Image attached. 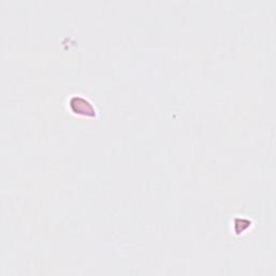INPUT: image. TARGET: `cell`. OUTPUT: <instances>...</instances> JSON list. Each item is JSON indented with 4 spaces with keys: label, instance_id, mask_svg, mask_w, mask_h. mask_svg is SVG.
<instances>
[{
    "label": "cell",
    "instance_id": "cell-1",
    "mask_svg": "<svg viewBox=\"0 0 276 276\" xmlns=\"http://www.w3.org/2000/svg\"><path fill=\"white\" fill-rule=\"evenodd\" d=\"M70 106H76V108H73V110L77 113L84 115H95L94 107L84 99H81V97H73L70 101Z\"/></svg>",
    "mask_w": 276,
    "mask_h": 276
}]
</instances>
